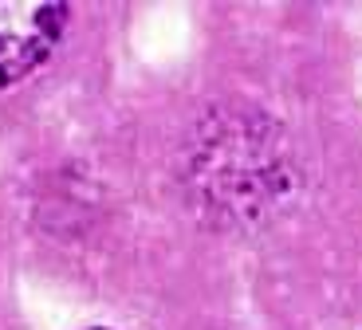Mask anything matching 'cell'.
Instances as JSON below:
<instances>
[{
	"label": "cell",
	"mask_w": 362,
	"mask_h": 330,
	"mask_svg": "<svg viewBox=\"0 0 362 330\" xmlns=\"http://www.w3.org/2000/svg\"><path fill=\"white\" fill-rule=\"evenodd\" d=\"M189 185L201 208L256 220L288 193V150L276 122L256 110H217L189 146Z\"/></svg>",
	"instance_id": "1"
},
{
	"label": "cell",
	"mask_w": 362,
	"mask_h": 330,
	"mask_svg": "<svg viewBox=\"0 0 362 330\" xmlns=\"http://www.w3.org/2000/svg\"><path fill=\"white\" fill-rule=\"evenodd\" d=\"M67 4L55 0H0V87L28 79L59 47Z\"/></svg>",
	"instance_id": "2"
},
{
	"label": "cell",
	"mask_w": 362,
	"mask_h": 330,
	"mask_svg": "<svg viewBox=\"0 0 362 330\" xmlns=\"http://www.w3.org/2000/svg\"><path fill=\"white\" fill-rule=\"evenodd\" d=\"M95 330H103V326H95Z\"/></svg>",
	"instance_id": "3"
}]
</instances>
